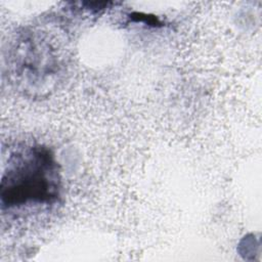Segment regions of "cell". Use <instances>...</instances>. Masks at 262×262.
<instances>
[{
  "mask_svg": "<svg viewBox=\"0 0 262 262\" xmlns=\"http://www.w3.org/2000/svg\"><path fill=\"white\" fill-rule=\"evenodd\" d=\"M61 190L57 162L49 148L30 145L8 158L0 184L2 210L53 205Z\"/></svg>",
  "mask_w": 262,
  "mask_h": 262,
  "instance_id": "6da1fadb",
  "label": "cell"
}]
</instances>
